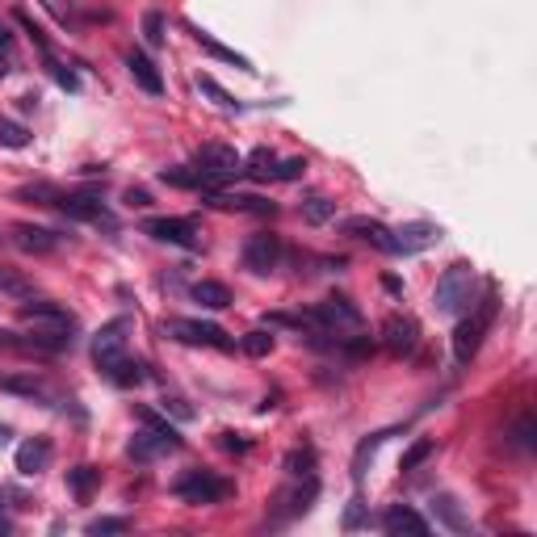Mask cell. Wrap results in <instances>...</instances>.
<instances>
[{"instance_id":"9c48e42d","label":"cell","mask_w":537,"mask_h":537,"mask_svg":"<svg viewBox=\"0 0 537 537\" xmlns=\"http://www.w3.org/2000/svg\"><path fill=\"white\" fill-rule=\"evenodd\" d=\"M277 265H282V240H277V235L256 231V235L243 240V268H252V273H273Z\"/></svg>"},{"instance_id":"836d02e7","label":"cell","mask_w":537,"mask_h":537,"mask_svg":"<svg viewBox=\"0 0 537 537\" xmlns=\"http://www.w3.org/2000/svg\"><path fill=\"white\" fill-rule=\"evenodd\" d=\"M0 147H13V152L30 147V130L22 127V122H9V118H0Z\"/></svg>"},{"instance_id":"d6986e66","label":"cell","mask_w":537,"mask_h":537,"mask_svg":"<svg viewBox=\"0 0 537 537\" xmlns=\"http://www.w3.org/2000/svg\"><path fill=\"white\" fill-rule=\"evenodd\" d=\"M383 529L391 537H399V533H428V521H424L416 508H408V504H395V508H386Z\"/></svg>"},{"instance_id":"d6a6232c","label":"cell","mask_w":537,"mask_h":537,"mask_svg":"<svg viewBox=\"0 0 537 537\" xmlns=\"http://www.w3.org/2000/svg\"><path fill=\"white\" fill-rule=\"evenodd\" d=\"M0 295H9V298H34V286H30L22 273H13V268H0Z\"/></svg>"},{"instance_id":"83f0119b","label":"cell","mask_w":537,"mask_h":537,"mask_svg":"<svg viewBox=\"0 0 537 537\" xmlns=\"http://www.w3.org/2000/svg\"><path fill=\"white\" fill-rule=\"evenodd\" d=\"M139 420L147 424V428H152V433H160L168 441V445L172 449H180V433H177V424H168L164 416H160V411H152V408H139Z\"/></svg>"},{"instance_id":"7c38bea8","label":"cell","mask_w":537,"mask_h":537,"mask_svg":"<svg viewBox=\"0 0 537 537\" xmlns=\"http://www.w3.org/2000/svg\"><path fill=\"white\" fill-rule=\"evenodd\" d=\"M143 235L160 243H177V248H198V218H147Z\"/></svg>"},{"instance_id":"c3c4849f","label":"cell","mask_w":537,"mask_h":537,"mask_svg":"<svg viewBox=\"0 0 537 537\" xmlns=\"http://www.w3.org/2000/svg\"><path fill=\"white\" fill-rule=\"evenodd\" d=\"M386 290H391V295H403V282H399V277H386Z\"/></svg>"},{"instance_id":"bcb514c9","label":"cell","mask_w":537,"mask_h":537,"mask_svg":"<svg viewBox=\"0 0 537 537\" xmlns=\"http://www.w3.org/2000/svg\"><path fill=\"white\" fill-rule=\"evenodd\" d=\"M127 202H130V206H147V202H152V198H147V193H143V189H130V193H127Z\"/></svg>"},{"instance_id":"ab89813d","label":"cell","mask_w":537,"mask_h":537,"mask_svg":"<svg viewBox=\"0 0 537 537\" xmlns=\"http://www.w3.org/2000/svg\"><path fill=\"white\" fill-rule=\"evenodd\" d=\"M303 172H307V160H303V155H295V160H277V164H273V180H298Z\"/></svg>"},{"instance_id":"9a60e30c","label":"cell","mask_w":537,"mask_h":537,"mask_svg":"<svg viewBox=\"0 0 537 537\" xmlns=\"http://www.w3.org/2000/svg\"><path fill=\"white\" fill-rule=\"evenodd\" d=\"M9 240H13L22 252H34V256H47L59 248V235L47 227H34V223H17V227L9 231Z\"/></svg>"},{"instance_id":"ee69618b","label":"cell","mask_w":537,"mask_h":537,"mask_svg":"<svg viewBox=\"0 0 537 537\" xmlns=\"http://www.w3.org/2000/svg\"><path fill=\"white\" fill-rule=\"evenodd\" d=\"M164 411H172L177 420H193V408L185 403V399H164Z\"/></svg>"},{"instance_id":"484cf974","label":"cell","mask_w":537,"mask_h":537,"mask_svg":"<svg viewBox=\"0 0 537 537\" xmlns=\"http://www.w3.org/2000/svg\"><path fill=\"white\" fill-rule=\"evenodd\" d=\"M160 180L172 185V189H206V177L198 172V168H164Z\"/></svg>"},{"instance_id":"f35d334b","label":"cell","mask_w":537,"mask_h":537,"mask_svg":"<svg viewBox=\"0 0 537 537\" xmlns=\"http://www.w3.org/2000/svg\"><path fill=\"white\" fill-rule=\"evenodd\" d=\"M13 17H17V26H22V30H26V34H30V39H34V47H39V51L47 55V59H51V55H55V51H51V39H47V34H42V30L34 26V22H30L26 13H22V9H17Z\"/></svg>"},{"instance_id":"681fc988","label":"cell","mask_w":537,"mask_h":537,"mask_svg":"<svg viewBox=\"0 0 537 537\" xmlns=\"http://www.w3.org/2000/svg\"><path fill=\"white\" fill-rule=\"evenodd\" d=\"M345 524L353 529V524H361V508H348V516H345Z\"/></svg>"},{"instance_id":"7a4b0ae2","label":"cell","mask_w":537,"mask_h":537,"mask_svg":"<svg viewBox=\"0 0 537 537\" xmlns=\"http://www.w3.org/2000/svg\"><path fill=\"white\" fill-rule=\"evenodd\" d=\"M193 168L206 177V189H218V185H227V180H235L243 172V155L235 147H227V143H206L193 155Z\"/></svg>"},{"instance_id":"8fae6325","label":"cell","mask_w":537,"mask_h":537,"mask_svg":"<svg viewBox=\"0 0 537 537\" xmlns=\"http://www.w3.org/2000/svg\"><path fill=\"white\" fill-rule=\"evenodd\" d=\"M416 345H420V323L411 320V315H386L383 320V348L386 353L408 357V353H416Z\"/></svg>"},{"instance_id":"30bf717a","label":"cell","mask_w":537,"mask_h":537,"mask_svg":"<svg viewBox=\"0 0 537 537\" xmlns=\"http://www.w3.org/2000/svg\"><path fill=\"white\" fill-rule=\"evenodd\" d=\"M436 240H441V227H433V223H408V227L391 231L386 252L391 256H416V252H424V248H433Z\"/></svg>"},{"instance_id":"52a82bcc","label":"cell","mask_w":537,"mask_h":537,"mask_svg":"<svg viewBox=\"0 0 537 537\" xmlns=\"http://www.w3.org/2000/svg\"><path fill=\"white\" fill-rule=\"evenodd\" d=\"M127 332H130V323L114 320V323H105L101 332L92 336V361H97V370H101V374L127 357Z\"/></svg>"},{"instance_id":"1f68e13d","label":"cell","mask_w":537,"mask_h":537,"mask_svg":"<svg viewBox=\"0 0 537 537\" xmlns=\"http://www.w3.org/2000/svg\"><path fill=\"white\" fill-rule=\"evenodd\" d=\"M303 218L307 223H328V218H336V202H328L323 193H311V198H303Z\"/></svg>"},{"instance_id":"8992f818","label":"cell","mask_w":537,"mask_h":537,"mask_svg":"<svg viewBox=\"0 0 537 537\" xmlns=\"http://www.w3.org/2000/svg\"><path fill=\"white\" fill-rule=\"evenodd\" d=\"M164 332L180 345H206V348H235L218 323H206V320H164Z\"/></svg>"},{"instance_id":"ffe728a7","label":"cell","mask_w":537,"mask_h":537,"mask_svg":"<svg viewBox=\"0 0 537 537\" xmlns=\"http://www.w3.org/2000/svg\"><path fill=\"white\" fill-rule=\"evenodd\" d=\"M127 453H130V458H135V462H155V458H160V453H172V445H168V441H164V436H160V433H152V428L143 424V433H135V436H130Z\"/></svg>"},{"instance_id":"d4e9b609","label":"cell","mask_w":537,"mask_h":537,"mask_svg":"<svg viewBox=\"0 0 537 537\" xmlns=\"http://www.w3.org/2000/svg\"><path fill=\"white\" fill-rule=\"evenodd\" d=\"M433 512L449 524V529H453V533H466V529H471V516H466V512H462L449 496H436V499H433Z\"/></svg>"},{"instance_id":"4316f807","label":"cell","mask_w":537,"mask_h":537,"mask_svg":"<svg viewBox=\"0 0 537 537\" xmlns=\"http://www.w3.org/2000/svg\"><path fill=\"white\" fill-rule=\"evenodd\" d=\"M273 164H277V155L268 152V147H256V152L243 160V172L256 180H273Z\"/></svg>"},{"instance_id":"d590c367","label":"cell","mask_w":537,"mask_h":537,"mask_svg":"<svg viewBox=\"0 0 537 537\" xmlns=\"http://www.w3.org/2000/svg\"><path fill=\"white\" fill-rule=\"evenodd\" d=\"M240 345H243V353H248V357H268V353H273V336H268L265 328H256V332L243 336Z\"/></svg>"},{"instance_id":"f907efd6","label":"cell","mask_w":537,"mask_h":537,"mask_svg":"<svg viewBox=\"0 0 537 537\" xmlns=\"http://www.w3.org/2000/svg\"><path fill=\"white\" fill-rule=\"evenodd\" d=\"M9 42H13V34H9L4 26H0V51H9Z\"/></svg>"},{"instance_id":"5b68a950","label":"cell","mask_w":537,"mask_h":537,"mask_svg":"<svg viewBox=\"0 0 537 537\" xmlns=\"http://www.w3.org/2000/svg\"><path fill=\"white\" fill-rule=\"evenodd\" d=\"M22 320L34 323V332H55V336H72L76 332V315L59 303H47V298H30L22 303Z\"/></svg>"},{"instance_id":"8d00e7d4","label":"cell","mask_w":537,"mask_h":537,"mask_svg":"<svg viewBox=\"0 0 537 537\" xmlns=\"http://www.w3.org/2000/svg\"><path fill=\"white\" fill-rule=\"evenodd\" d=\"M198 89H202L206 97H215V101L223 105V110H240V101H235V97H231V92L223 89V84H218L215 76H198Z\"/></svg>"},{"instance_id":"3957f363","label":"cell","mask_w":537,"mask_h":537,"mask_svg":"<svg viewBox=\"0 0 537 537\" xmlns=\"http://www.w3.org/2000/svg\"><path fill=\"white\" fill-rule=\"evenodd\" d=\"M491 320H496V298L487 295L483 303L458 323V332H453V361H458V365H471V357L479 353V345H483Z\"/></svg>"},{"instance_id":"6da1fadb","label":"cell","mask_w":537,"mask_h":537,"mask_svg":"<svg viewBox=\"0 0 537 537\" xmlns=\"http://www.w3.org/2000/svg\"><path fill=\"white\" fill-rule=\"evenodd\" d=\"M471 295H474V268L466 260H453V265L436 277V290H433V307L441 315H462L471 307Z\"/></svg>"},{"instance_id":"b9f144b4","label":"cell","mask_w":537,"mask_h":537,"mask_svg":"<svg viewBox=\"0 0 537 537\" xmlns=\"http://www.w3.org/2000/svg\"><path fill=\"white\" fill-rule=\"evenodd\" d=\"M0 391H13V395H30V399L42 395V386L34 383V378H4V383H0Z\"/></svg>"},{"instance_id":"4fadbf2b","label":"cell","mask_w":537,"mask_h":537,"mask_svg":"<svg viewBox=\"0 0 537 537\" xmlns=\"http://www.w3.org/2000/svg\"><path fill=\"white\" fill-rule=\"evenodd\" d=\"M55 210L67 215V218H80V223H101V227H114V215H110L97 198H84V193H59V198H55Z\"/></svg>"},{"instance_id":"ba28073f","label":"cell","mask_w":537,"mask_h":537,"mask_svg":"<svg viewBox=\"0 0 537 537\" xmlns=\"http://www.w3.org/2000/svg\"><path fill=\"white\" fill-rule=\"evenodd\" d=\"M311 315H315V323H320L323 332H336V336H340V332H357L361 323H365V320H361V311L353 307L348 298H323Z\"/></svg>"},{"instance_id":"7bdbcfd3","label":"cell","mask_w":537,"mask_h":537,"mask_svg":"<svg viewBox=\"0 0 537 537\" xmlns=\"http://www.w3.org/2000/svg\"><path fill=\"white\" fill-rule=\"evenodd\" d=\"M51 72H55V80H59V84H64L67 92H76V89H80L76 72H72V67H64V64H59V59H55V55H51Z\"/></svg>"},{"instance_id":"60d3db41","label":"cell","mask_w":537,"mask_h":537,"mask_svg":"<svg viewBox=\"0 0 537 537\" xmlns=\"http://www.w3.org/2000/svg\"><path fill=\"white\" fill-rule=\"evenodd\" d=\"M130 521L127 516H101V521L89 524V537H101V533H127Z\"/></svg>"},{"instance_id":"cb8c5ba5","label":"cell","mask_w":537,"mask_h":537,"mask_svg":"<svg viewBox=\"0 0 537 537\" xmlns=\"http://www.w3.org/2000/svg\"><path fill=\"white\" fill-rule=\"evenodd\" d=\"M101 483V471L97 466H76V471H67V487H72V496L76 499H89Z\"/></svg>"},{"instance_id":"e0dca14e","label":"cell","mask_w":537,"mask_h":537,"mask_svg":"<svg viewBox=\"0 0 537 537\" xmlns=\"http://www.w3.org/2000/svg\"><path fill=\"white\" fill-rule=\"evenodd\" d=\"M340 231L353 235V240H365V243H374V248H383V252H386V240H391V227L370 215H348L345 223H340Z\"/></svg>"},{"instance_id":"277c9868","label":"cell","mask_w":537,"mask_h":537,"mask_svg":"<svg viewBox=\"0 0 537 537\" xmlns=\"http://www.w3.org/2000/svg\"><path fill=\"white\" fill-rule=\"evenodd\" d=\"M172 496H177L180 504L202 508V504H218V499H227L231 483H227V479H218V474H210V471H185L177 483H172Z\"/></svg>"},{"instance_id":"2e32d148","label":"cell","mask_w":537,"mask_h":537,"mask_svg":"<svg viewBox=\"0 0 537 537\" xmlns=\"http://www.w3.org/2000/svg\"><path fill=\"white\" fill-rule=\"evenodd\" d=\"M185 26H189V34L198 39V47H202L206 55H215V59H223V64H231V67H240V72H256L248 55H240L235 47H223V42H218L215 34H206V30H202V26H193V22H185Z\"/></svg>"},{"instance_id":"f546056e","label":"cell","mask_w":537,"mask_h":537,"mask_svg":"<svg viewBox=\"0 0 537 537\" xmlns=\"http://www.w3.org/2000/svg\"><path fill=\"white\" fill-rule=\"evenodd\" d=\"M512 445L516 449H537V416L533 411H524L521 420L512 424Z\"/></svg>"},{"instance_id":"f1b7e54d","label":"cell","mask_w":537,"mask_h":537,"mask_svg":"<svg viewBox=\"0 0 537 537\" xmlns=\"http://www.w3.org/2000/svg\"><path fill=\"white\" fill-rule=\"evenodd\" d=\"M42 9L59 22V26H67V30H76L80 26V9H76V0H39Z\"/></svg>"},{"instance_id":"f6af8a7d","label":"cell","mask_w":537,"mask_h":537,"mask_svg":"<svg viewBox=\"0 0 537 537\" xmlns=\"http://www.w3.org/2000/svg\"><path fill=\"white\" fill-rule=\"evenodd\" d=\"M223 445L227 449H235V453H248V441H240L235 433H223Z\"/></svg>"},{"instance_id":"f5cc1de1","label":"cell","mask_w":537,"mask_h":537,"mask_svg":"<svg viewBox=\"0 0 537 537\" xmlns=\"http://www.w3.org/2000/svg\"><path fill=\"white\" fill-rule=\"evenodd\" d=\"M4 72H9V67H4V59H0V76H4Z\"/></svg>"},{"instance_id":"74e56055","label":"cell","mask_w":537,"mask_h":537,"mask_svg":"<svg viewBox=\"0 0 537 537\" xmlns=\"http://www.w3.org/2000/svg\"><path fill=\"white\" fill-rule=\"evenodd\" d=\"M383 441H386V433H374V436H365V441L357 445V458H353V474H357V479L365 474V458H374Z\"/></svg>"},{"instance_id":"e575fe53","label":"cell","mask_w":537,"mask_h":537,"mask_svg":"<svg viewBox=\"0 0 537 537\" xmlns=\"http://www.w3.org/2000/svg\"><path fill=\"white\" fill-rule=\"evenodd\" d=\"M164 13H160V9H147V13H143V39H147V47H160V42H164Z\"/></svg>"},{"instance_id":"7402d4cb","label":"cell","mask_w":537,"mask_h":537,"mask_svg":"<svg viewBox=\"0 0 537 537\" xmlns=\"http://www.w3.org/2000/svg\"><path fill=\"white\" fill-rule=\"evenodd\" d=\"M105 378H110L114 386H143V383H147V365H143V361L122 357L118 365H110V370H105Z\"/></svg>"},{"instance_id":"44dd1931","label":"cell","mask_w":537,"mask_h":537,"mask_svg":"<svg viewBox=\"0 0 537 537\" xmlns=\"http://www.w3.org/2000/svg\"><path fill=\"white\" fill-rule=\"evenodd\" d=\"M47 462H51V441L47 436H34V441H26V445L17 449V471L22 474L47 471Z\"/></svg>"},{"instance_id":"816d5d0a","label":"cell","mask_w":537,"mask_h":537,"mask_svg":"<svg viewBox=\"0 0 537 537\" xmlns=\"http://www.w3.org/2000/svg\"><path fill=\"white\" fill-rule=\"evenodd\" d=\"M9 436H13V433H9V428L0 424V445H9Z\"/></svg>"},{"instance_id":"7dc6e473","label":"cell","mask_w":537,"mask_h":537,"mask_svg":"<svg viewBox=\"0 0 537 537\" xmlns=\"http://www.w3.org/2000/svg\"><path fill=\"white\" fill-rule=\"evenodd\" d=\"M13 524H9V516H4V496H0V533H9Z\"/></svg>"},{"instance_id":"5bb4252c","label":"cell","mask_w":537,"mask_h":537,"mask_svg":"<svg viewBox=\"0 0 537 537\" xmlns=\"http://www.w3.org/2000/svg\"><path fill=\"white\" fill-rule=\"evenodd\" d=\"M202 202L218 206V210H243V215H273V210H277L268 198H256V193H223V189H206Z\"/></svg>"},{"instance_id":"4dcf8cb0","label":"cell","mask_w":537,"mask_h":537,"mask_svg":"<svg viewBox=\"0 0 537 537\" xmlns=\"http://www.w3.org/2000/svg\"><path fill=\"white\" fill-rule=\"evenodd\" d=\"M436 453V441H428V436H420V441H411V449L403 453V462H399V471H420L424 462Z\"/></svg>"},{"instance_id":"ac0fdd59","label":"cell","mask_w":537,"mask_h":537,"mask_svg":"<svg viewBox=\"0 0 537 537\" xmlns=\"http://www.w3.org/2000/svg\"><path fill=\"white\" fill-rule=\"evenodd\" d=\"M127 72H130V80H135L143 92H152V97L164 92V76H160V67H155L143 51H127Z\"/></svg>"},{"instance_id":"603a6c76","label":"cell","mask_w":537,"mask_h":537,"mask_svg":"<svg viewBox=\"0 0 537 537\" xmlns=\"http://www.w3.org/2000/svg\"><path fill=\"white\" fill-rule=\"evenodd\" d=\"M193 303H202L206 311L231 307V290L223 282H193Z\"/></svg>"}]
</instances>
